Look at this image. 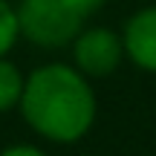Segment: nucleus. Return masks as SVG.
Returning <instances> with one entry per match:
<instances>
[{"instance_id": "1", "label": "nucleus", "mask_w": 156, "mask_h": 156, "mask_svg": "<svg viewBox=\"0 0 156 156\" xmlns=\"http://www.w3.org/2000/svg\"><path fill=\"white\" fill-rule=\"evenodd\" d=\"M17 107L23 122L55 145H75L84 139L98 113L90 78L69 64H44L32 69Z\"/></svg>"}, {"instance_id": "2", "label": "nucleus", "mask_w": 156, "mask_h": 156, "mask_svg": "<svg viewBox=\"0 0 156 156\" xmlns=\"http://www.w3.org/2000/svg\"><path fill=\"white\" fill-rule=\"evenodd\" d=\"M17 23H20V38L32 41L41 49H58L75 41L84 20L64 0H20Z\"/></svg>"}, {"instance_id": "3", "label": "nucleus", "mask_w": 156, "mask_h": 156, "mask_svg": "<svg viewBox=\"0 0 156 156\" xmlns=\"http://www.w3.org/2000/svg\"><path fill=\"white\" fill-rule=\"evenodd\" d=\"M73 61L75 69L87 78H107L119 69L124 61V41L107 26H93L81 29L73 44Z\"/></svg>"}, {"instance_id": "4", "label": "nucleus", "mask_w": 156, "mask_h": 156, "mask_svg": "<svg viewBox=\"0 0 156 156\" xmlns=\"http://www.w3.org/2000/svg\"><path fill=\"white\" fill-rule=\"evenodd\" d=\"M124 55L145 73H156V6L139 9L124 23Z\"/></svg>"}, {"instance_id": "8", "label": "nucleus", "mask_w": 156, "mask_h": 156, "mask_svg": "<svg viewBox=\"0 0 156 156\" xmlns=\"http://www.w3.org/2000/svg\"><path fill=\"white\" fill-rule=\"evenodd\" d=\"M0 156H46V153L35 145H9L0 151Z\"/></svg>"}, {"instance_id": "6", "label": "nucleus", "mask_w": 156, "mask_h": 156, "mask_svg": "<svg viewBox=\"0 0 156 156\" xmlns=\"http://www.w3.org/2000/svg\"><path fill=\"white\" fill-rule=\"evenodd\" d=\"M20 38V23H17V9L0 0V58L12 52V46Z\"/></svg>"}, {"instance_id": "5", "label": "nucleus", "mask_w": 156, "mask_h": 156, "mask_svg": "<svg viewBox=\"0 0 156 156\" xmlns=\"http://www.w3.org/2000/svg\"><path fill=\"white\" fill-rule=\"evenodd\" d=\"M23 84H26V78L20 75V69L12 61L0 58V113H9L12 107L20 104Z\"/></svg>"}, {"instance_id": "7", "label": "nucleus", "mask_w": 156, "mask_h": 156, "mask_svg": "<svg viewBox=\"0 0 156 156\" xmlns=\"http://www.w3.org/2000/svg\"><path fill=\"white\" fill-rule=\"evenodd\" d=\"M64 3H67L69 9H73L78 17H81V20H87V17H93L95 12H98L101 6L107 3V0H64Z\"/></svg>"}]
</instances>
